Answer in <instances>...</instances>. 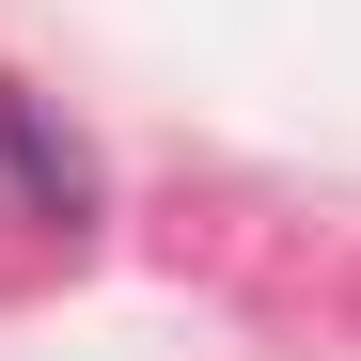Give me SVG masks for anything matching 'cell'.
<instances>
[{
  "label": "cell",
  "mask_w": 361,
  "mask_h": 361,
  "mask_svg": "<svg viewBox=\"0 0 361 361\" xmlns=\"http://www.w3.org/2000/svg\"><path fill=\"white\" fill-rule=\"evenodd\" d=\"M0 173H16V204H32V220H63V235L94 220V157H79L63 126H47V110H32L16 79H0Z\"/></svg>",
  "instance_id": "obj_1"
}]
</instances>
